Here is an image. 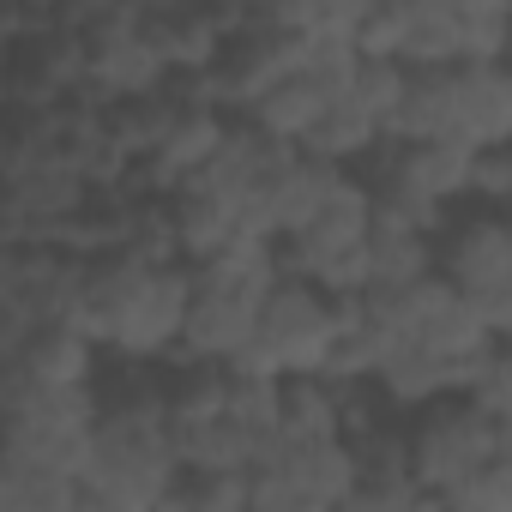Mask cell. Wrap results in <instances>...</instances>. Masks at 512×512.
<instances>
[{
    "label": "cell",
    "mask_w": 512,
    "mask_h": 512,
    "mask_svg": "<svg viewBox=\"0 0 512 512\" xmlns=\"http://www.w3.org/2000/svg\"><path fill=\"white\" fill-rule=\"evenodd\" d=\"M103 374V350L79 326H37L19 344H0V386H55L91 392Z\"/></svg>",
    "instance_id": "cell-16"
},
{
    "label": "cell",
    "mask_w": 512,
    "mask_h": 512,
    "mask_svg": "<svg viewBox=\"0 0 512 512\" xmlns=\"http://www.w3.org/2000/svg\"><path fill=\"white\" fill-rule=\"evenodd\" d=\"M440 278L494 326V338H512V211L464 205L440 235Z\"/></svg>",
    "instance_id": "cell-12"
},
{
    "label": "cell",
    "mask_w": 512,
    "mask_h": 512,
    "mask_svg": "<svg viewBox=\"0 0 512 512\" xmlns=\"http://www.w3.org/2000/svg\"><path fill=\"white\" fill-rule=\"evenodd\" d=\"M253 476H223V470H181L169 488L163 512H247Z\"/></svg>",
    "instance_id": "cell-19"
},
{
    "label": "cell",
    "mask_w": 512,
    "mask_h": 512,
    "mask_svg": "<svg viewBox=\"0 0 512 512\" xmlns=\"http://www.w3.org/2000/svg\"><path fill=\"white\" fill-rule=\"evenodd\" d=\"M193 308V266L181 253L121 247L109 260H91L79 296V332L103 350V362L169 368L187 344Z\"/></svg>",
    "instance_id": "cell-2"
},
{
    "label": "cell",
    "mask_w": 512,
    "mask_h": 512,
    "mask_svg": "<svg viewBox=\"0 0 512 512\" xmlns=\"http://www.w3.org/2000/svg\"><path fill=\"white\" fill-rule=\"evenodd\" d=\"M506 452H512V428H506Z\"/></svg>",
    "instance_id": "cell-27"
},
{
    "label": "cell",
    "mask_w": 512,
    "mask_h": 512,
    "mask_svg": "<svg viewBox=\"0 0 512 512\" xmlns=\"http://www.w3.org/2000/svg\"><path fill=\"white\" fill-rule=\"evenodd\" d=\"M500 428H512V344L500 338L494 344V356H488V368H482V380H476V392H470Z\"/></svg>",
    "instance_id": "cell-22"
},
{
    "label": "cell",
    "mask_w": 512,
    "mask_h": 512,
    "mask_svg": "<svg viewBox=\"0 0 512 512\" xmlns=\"http://www.w3.org/2000/svg\"><path fill=\"white\" fill-rule=\"evenodd\" d=\"M73 512H127V506H109V500H97V494H91V488H85V494H79V500H73Z\"/></svg>",
    "instance_id": "cell-26"
},
{
    "label": "cell",
    "mask_w": 512,
    "mask_h": 512,
    "mask_svg": "<svg viewBox=\"0 0 512 512\" xmlns=\"http://www.w3.org/2000/svg\"><path fill=\"white\" fill-rule=\"evenodd\" d=\"M338 326H344V302L302 284V278H278L266 314H260V332H253L247 356L235 362L241 374H260V380H320L326 362H332V344H338Z\"/></svg>",
    "instance_id": "cell-10"
},
{
    "label": "cell",
    "mask_w": 512,
    "mask_h": 512,
    "mask_svg": "<svg viewBox=\"0 0 512 512\" xmlns=\"http://www.w3.org/2000/svg\"><path fill=\"white\" fill-rule=\"evenodd\" d=\"M290 163H296L290 145L235 121L223 151L163 199L181 260L205 266V260H223V253L278 247V193H284Z\"/></svg>",
    "instance_id": "cell-1"
},
{
    "label": "cell",
    "mask_w": 512,
    "mask_h": 512,
    "mask_svg": "<svg viewBox=\"0 0 512 512\" xmlns=\"http://www.w3.org/2000/svg\"><path fill=\"white\" fill-rule=\"evenodd\" d=\"M0 109H61L73 97H85V43L67 25L31 31V37H0Z\"/></svg>",
    "instance_id": "cell-14"
},
{
    "label": "cell",
    "mask_w": 512,
    "mask_h": 512,
    "mask_svg": "<svg viewBox=\"0 0 512 512\" xmlns=\"http://www.w3.org/2000/svg\"><path fill=\"white\" fill-rule=\"evenodd\" d=\"M464 512H470V506H464Z\"/></svg>",
    "instance_id": "cell-29"
},
{
    "label": "cell",
    "mask_w": 512,
    "mask_h": 512,
    "mask_svg": "<svg viewBox=\"0 0 512 512\" xmlns=\"http://www.w3.org/2000/svg\"><path fill=\"white\" fill-rule=\"evenodd\" d=\"M91 392H97V440H91L85 488L127 512H163L169 488L187 470L163 404V368L103 362Z\"/></svg>",
    "instance_id": "cell-3"
},
{
    "label": "cell",
    "mask_w": 512,
    "mask_h": 512,
    "mask_svg": "<svg viewBox=\"0 0 512 512\" xmlns=\"http://www.w3.org/2000/svg\"><path fill=\"white\" fill-rule=\"evenodd\" d=\"M506 73H512V55H506Z\"/></svg>",
    "instance_id": "cell-28"
},
{
    "label": "cell",
    "mask_w": 512,
    "mask_h": 512,
    "mask_svg": "<svg viewBox=\"0 0 512 512\" xmlns=\"http://www.w3.org/2000/svg\"><path fill=\"white\" fill-rule=\"evenodd\" d=\"M79 494H85L79 476L43 470V464H19V458H0V512H73Z\"/></svg>",
    "instance_id": "cell-18"
},
{
    "label": "cell",
    "mask_w": 512,
    "mask_h": 512,
    "mask_svg": "<svg viewBox=\"0 0 512 512\" xmlns=\"http://www.w3.org/2000/svg\"><path fill=\"white\" fill-rule=\"evenodd\" d=\"M464 506H470V512H512V452L464 494Z\"/></svg>",
    "instance_id": "cell-24"
},
{
    "label": "cell",
    "mask_w": 512,
    "mask_h": 512,
    "mask_svg": "<svg viewBox=\"0 0 512 512\" xmlns=\"http://www.w3.org/2000/svg\"><path fill=\"white\" fill-rule=\"evenodd\" d=\"M404 446H410V482L422 494L464 500L506 458V428L476 398H446L404 416Z\"/></svg>",
    "instance_id": "cell-8"
},
{
    "label": "cell",
    "mask_w": 512,
    "mask_h": 512,
    "mask_svg": "<svg viewBox=\"0 0 512 512\" xmlns=\"http://www.w3.org/2000/svg\"><path fill=\"white\" fill-rule=\"evenodd\" d=\"M398 145H512V73L506 67H410L392 115Z\"/></svg>",
    "instance_id": "cell-6"
},
{
    "label": "cell",
    "mask_w": 512,
    "mask_h": 512,
    "mask_svg": "<svg viewBox=\"0 0 512 512\" xmlns=\"http://www.w3.org/2000/svg\"><path fill=\"white\" fill-rule=\"evenodd\" d=\"M374 223H380V205H374V193L350 175L302 235L278 241V266H284V278H302V284H314V290H326V296H338V302L368 296Z\"/></svg>",
    "instance_id": "cell-9"
},
{
    "label": "cell",
    "mask_w": 512,
    "mask_h": 512,
    "mask_svg": "<svg viewBox=\"0 0 512 512\" xmlns=\"http://www.w3.org/2000/svg\"><path fill=\"white\" fill-rule=\"evenodd\" d=\"M428 278H440V235L380 211L374 253H368V296L374 290H410V284H428Z\"/></svg>",
    "instance_id": "cell-17"
},
{
    "label": "cell",
    "mask_w": 512,
    "mask_h": 512,
    "mask_svg": "<svg viewBox=\"0 0 512 512\" xmlns=\"http://www.w3.org/2000/svg\"><path fill=\"white\" fill-rule=\"evenodd\" d=\"M247 512H338V500H326L320 488L284 476V470H253V494H247Z\"/></svg>",
    "instance_id": "cell-20"
},
{
    "label": "cell",
    "mask_w": 512,
    "mask_h": 512,
    "mask_svg": "<svg viewBox=\"0 0 512 512\" xmlns=\"http://www.w3.org/2000/svg\"><path fill=\"white\" fill-rule=\"evenodd\" d=\"M302 55H308V49L284 31V19L272 13V0H266V7H241V19L229 25L217 61H211V73H205V91H211L217 109H229V115L241 121L253 103H266V97L302 67Z\"/></svg>",
    "instance_id": "cell-13"
},
{
    "label": "cell",
    "mask_w": 512,
    "mask_h": 512,
    "mask_svg": "<svg viewBox=\"0 0 512 512\" xmlns=\"http://www.w3.org/2000/svg\"><path fill=\"white\" fill-rule=\"evenodd\" d=\"M470 205H482V211H512V145L476 151V163H470Z\"/></svg>",
    "instance_id": "cell-21"
},
{
    "label": "cell",
    "mask_w": 512,
    "mask_h": 512,
    "mask_svg": "<svg viewBox=\"0 0 512 512\" xmlns=\"http://www.w3.org/2000/svg\"><path fill=\"white\" fill-rule=\"evenodd\" d=\"M0 404H7V458L85 482L91 440H97V392L0 386Z\"/></svg>",
    "instance_id": "cell-11"
},
{
    "label": "cell",
    "mask_w": 512,
    "mask_h": 512,
    "mask_svg": "<svg viewBox=\"0 0 512 512\" xmlns=\"http://www.w3.org/2000/svg\"><path fill=\"white\" fill-rule=\"evenodd\" d=\"M410 500H416V482H368L362 476L338 512H410Z\"/></svg>",
    "instance_id": "cell-23"
},
{
    "label": "cell",
    "mask_w": 512,
    "mask_h": 512,
    "mask_svg": "<svg viewBox=\"0 0 512 512\" xmlns=\"http://www.w3.org/2000/svg\"><path fill=\"white\" fill-rule=\"evenodd\" d=\"M235 19L241 7H217V0H139V31L175 79H205Z\"/></svg>",
    "instance_id": "cell-15"
},
{
    "label": "cell",
    "mask_w": 512,
    "mask_h": 512,
    "mask_svg": "<svg viewBox=\"0 0 512 512\" xmlns=\"http://www.w3.org/2000/svg\"><path fill=\"white\" fill-rule=\"evenodd\" d=\"M284 266L278 247H247V253H223V260L193 266V308H187V344L181 362H205V368H235L260 332V314L278 290Z\"/></svg>",
    "instance_id": "cell-7"
},
{
    "label": "cell",
    "mask_w": 512,
    "mask_h": 512,
    "mask_svg": "<svg viewBox=\"0 0 512 512\" xmlns=\"http://www.w3.org/2000/svg\"><path fill=\"white\" fill-rule=\"evenodd\" d=\"M410 512H464V500H446V494H422V488H416Z\"/></svg>",
    "instance_id": "cell-25"
},
{
    "label": "cell",
    "mask_w": 512,
    "mask_h": 512,
    "mask_svg": "<svg viewBox=\"0 0 512 512\" xmlns=\"http://www.w3.org/2000/svg\"><path fill=\"white\" fill-rule=\"evenodd\" d=\"M512 0H368L362 61L398 67H506Z\"/></svg>",
    "instance_id": "cell-5"
},
{
    "label": "cell",
    "mask_w": 512,
    "mask_h": 512,
    "mask_svg": "<svg viewBox=\"0 0 512 512\" xmlns=\"http://www.w3.org/2000/svg\"><path fill=\"white\" fill-rule=\"evenodd\" d=\"M163 404L187 470H223L253 476L278 434H284V386L241 374V368H205V362H169L163 368Z\"/></svg>",
    "instance_id": "cell-4"
}]
</instances>
